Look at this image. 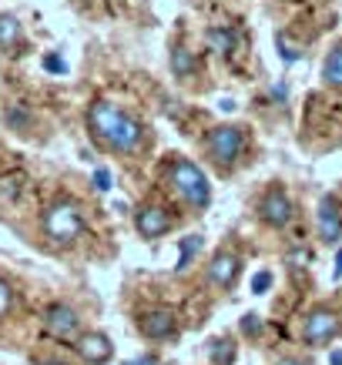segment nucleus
I'll return each instance as SVG.
<instances>
[{
    "mask_svg": "<svg viewBox=\"0 0 342 365\" xmlns=\"http://www.w3.org/2000/svg\"><path fill=\"white\" fill-rule=\"evenodd\" d=\"M171 185H175V191L181 195V201H185L188 208H208L211 201V185L208 178H205V171H201L195 161H188V158H178L175 165H171Z\"/></svg>",
    "mask_w": 342,
    "mask_h": 365,
    "instance_id": "nucleus-1",
    "label": "nucleus"
},
{
    "mask_svg": "<svg viewBox=\"0 0 342 365\" xmlns=\"http://www.w3.org/2000/svg\"><path fill=\"white\" fill-rule=\"evenodd\" d=\"M84 232V211L74 201H54L44 211V235L54 245H71L78 242Z\"/></svg>",
    "mask_w": 342,
    "mask_h": 365,
    "instance_id": "nucleus-2",
    "label": "nucleus"
},
{
    "mask_svg": "<svg viewBox=\"0 0 342 365\" xmlns=\"http://www.w3.org/2000/svg\"><path fill=\"white\" fill-rule=\"evenodd\" d=\"M245 148V131L238 124H221L208 134V155L218 161V165H232L235 158L242 155Z\"/></svg>",
    "mask_w": 342,
    "mask_h": 365,
    "instance_id": "nucleus-3",
    "label": "nucleus"
},
{
    "mask_svg": "<svg viewBox=\"0 0 342 365\" xmlns=\"http://www.w3.org/2000/svg\"><path fill=\"white\" fill-rule=\"evenodd\" d=\"M121 118H124V111L118 108V104H111V101H94L91 111H88V128L98 141L108 144L111 138H114V131H118Z\"/></svg>",
    "mask_w": 342,
    "mask_h": 365,
    "instance_id": "nucleus-4",
    "label": "nucleus"
},
{
    "mask_svg": "<svg viewBox=\"0 0 342 365\" xmlns=\"http://www.w3.org/2000/svg\"><path fill=\"white\" fill-rule=\"evenodd\" d=\"M339 315L329 309H316L309 312V319H306V329H302V339H306V345H326L332 342L336 335H339Z\"/></svg>",
    "mask_w": 342,
    "mask_h": 365,
    "instance_id": "nucleus-5",
    "label": "nucleus"
},
{
    "mask_svg": "<svg viewBox=\"0 0 342 365\" xmlns=\"http://www.w3.org/2000/svg\"><path fill=\"white\" fill-rule=\"evenodd\" d=\"M258 215H262L265 225H272V228H286V225L292 222V198H288L282 188L265 191L262 201H258Z\"/></svg>",
    "mask_w": 342,
    "mask_h": 365,
    "instance_id": "nucleus-6",
    "label": "nucleus"
},
{
    "mask_svg": "<svg viewBox=\"0 0 342 365\" xmlns=\"http://www.w3.org/2000/svg\"><path fill=\"white\" fill-rule=\"evenodd\" d=\"M44 329L54 335V339H74V335L81 332V319L71 305H51V309L44 312Z\"/></svg>",
    "mask_w": 342,
    "mask_h": 365,
    "instance_id": "nucleus-7",
    "label": "nucleus"
},
{
    "mask_svg": "<svg viewBox=\"0 0 342 365\" xmlns=\"http://www.w3.org/2000/svg\"><path fill=\"white\" fill-rule=\"evenodd\" d=\"M319 238L326 245H339L342 238V208L336 195H322L319 201Z\"/></svg>",
    "mask_w": 342,
    "mask_h": 365,
    "instance_id": "nucleus-8",
    "label": "nucleus"
},
{
    "mask_svg": "<svg viewBox=\"0 0 342 365\" xmlns=\"http://www.w3.org/2000/svg\"><path fill=\"white\" fill-rule=\"evenodd\" d=\"M134 225H138V235H141V238H161V235L171 232V215H168L161 205H144V208L138 211Z\"/></svg>",
    "mask_w": 342,
    "mask_h": 365,
    "instance_id": "nucleus-9",
    "label": "nucleus"
},
{
    "mask_svg": "<svg viewBox=\"0 0 342 365\" xmlns=\"http://www.w3.org/2000/svg\"><path fill=\"white\" fill-rule=\"evenodd\" d=\"M78 355L91 365H104V362H111L114 345H111V339L104 332H84L78 339Z\"/></svg>",
    "mask_w": 342,
    "mask_h": 365,
    "instance_id": "nucleus-10",
    "label": "nucleus"
},
{
    "mask_svg": "<svg viewBox=\"0 0 342 365\" xmlns=\"http://www.w3.org/2000/svg\"><path fill=\"white\" fill-rule=\"evenodd\" d=\"M141 138H144L141 121H134V118L124 114L121 124H118V131H114V138L108 141V148L111 151H118V155H134V151L141 148Z\"/></svg>",
    "mask_w": 342,
    "mask_h": 365,
    "instance_id": "nucleus-11",
    "label": "nucleus"
},
{
    "mask_svg": "<svg viewBox=\"0 0 342 365\" xmlns=\"http://www.w3.org/2000/svg\"><path fill=\"white\" fill-rule=\"evenodd\" d=\"M238 255L232 252H218L215 258L208 262V282L215 288H232L235 285V278H238Z\"/></svg>",
    "mask_w": 342,
    "mask_h": 365,
    "instance_id": "nucleus-12",
    "label": "nucleus"
},
{
    "mask_svg": "<svg viewBox=\"0 0 342 365\" xmlns=\"http://www.w3.org/2000/svg\"><path fill=\"white\" fill-rule=\"evenodd\" d=\"M141 332L144 339H151V342H165L175 335V315L168 309H155V312H144L141 315Z\"/></svg>",
    "mask_w": 342,
    "mask_h": 365,
    "instance_id": "nucleus-13",
    "label": "nucleus"
},
{
    "mask_svg": "<svg viewBox=\"0 0 342 365\" xmlns=\"http://www.w3.org/2000/svg\"><path fill=\"white\" fill-rule=\"evenodd\" d=\"M205 44L218 57H228L235 47H238V34H235L232 27H211V31H205Z\"/></svg>",
    "mask_w": 342,
    "mask_h": 365,
    "instance_id": "nucleus-14",
    "label": "nucleus"
},
{
    "mask_svg": "<svg viewBox=\"0 0 342 365\" xmlns=\"http://www.w3.org/2000/svg\"><path fill=\"white\" fill-rule=\"evenodd\" d=\"M322 81L329 84V88L342 91V44H336L326 57V64H322Z\"/></svg>",
    "mask_w": 342,
    "mask_h": 365,
    "instance_id": "nucleus-15",
    "label": "nucleus"
},
{
    "mask_svg": "<svg viewBox=\"0 0 342 365\" xmlns=\"http://www.w3.org/2000/svg\"><path fill=\"white\" fill-rule=\"evenodd\" d=\"M171 71H175V78H191L198 71V61H195V54L185 44H178L171 51Z\"/></svg>",
    "mask_w": 342,
    "mask_h": 365,
    "instance_id": "nucleus-16",
    "label": "nucleus"
},
{
    "mask_svg": "<svg viewBox=\"0 0 342 365\" xmlns=\"http://www.w3.org/2000/svg\"><path fill=\"white\" fill-rule=\"evenodd\" d=\"M21 44V24L11 14H0V47H17Z\"/></svg>",
    "mask_w": 342,
    "mask_h": 365,
    "instance_id": "nucleus-17",
    "label": "nucleus"
},
{
    "mask_svg": "<svg viewBox=\"0 0 342 365\" xmlns=\"http://www.w3.org/2000/svg\"><path fill=\"white\" fill-rule=\"evenodd\" d=\"M201 252V235H188L181 238V248H178V272L191 265V258Z\"/></svg>",
    "mask_w": 342,
    "mask_h": 365,
    "instance_id": "nucleus-18",
    "label": "nucleus"
},
{
    "mask_svg": "<svg viewBox=\"0 0 342 365\" xmlns=\"http://www.w3.org/2000/svg\"><path fill=\"white\" fill-rule=\"evenodd\" d=\"M208 352H211V359H215V365H228L235 355V345L228 342V339H215V342H208Z\"/></svg>",
    "mask_w": 342,
    "mask_h": 365,
    "instance_id": "nucleus-19",
    "label": "nucleus"
},
{
    "mask_svg": "<svg viewBox=\"0 0 342 365\" xmlns=\"http://www.w3.org/2000/svg\"><path fill=\"white\" fill-rule=\"evenodd\" d=\"M276 44H278V57H282L286 64H296V61H298V51L292 44H286V37H282V34L276 37Z\"/></svg>",
    "mask_w": 342,
    "mask_h": 365,
    "instance_id": "nucleus-20",
    "label": "nucleus"
},
{
    "mask_svg": "<svg viewBox=\"0 0 342 365\" xmlns=\"http://www.w3.org/2000/svg\"><path fill=\"white\" fill-rule=\"evenodd\" d=\"M272 288V272H255V278H252V292L255 295H265Z\"/></svg>",
    "mask_w": 342,
    "mask_h": 365,
    "instance_id": "nucleus-21",
    "label": "nucleus"
},
{
    "mask_svg": "<svg viewBox=\"0 0 342 365\" xmlns=\"http://www.w3.org/2000/svg\"><path fill=\"white\" fill-rule=\"evenodd\" d=\"M94 188H98V191H111V188H114V185H111V171H108V168H98V171H94Z\"/></svg>",
    "mask_w": 342,
    "mask_h": 365,
    "instance_id": "nucleus-22",
    "label": "nucleus"
},
{
    "mask_svg": "<svg viewBox=\"0 0 342 365\" xmlns=\"http://www.w3.org/2000/svg\"><path fill=\"white\" fill-rule=\"evenodd\" d=\"M44 67L51 71V74H64V71H67L64 57H57V54H47V57H44Z\"/></svg>",
    "mask_w": 342,
    "mask_h": 365,
    "instance_id": "nucleus-23",
    "label": "nucleus"
},
{
    "mask_svg": "<svg viewBox=\"0 0 342 365\" xmlns=\"http://www.w3.org/2000/svg\"><path fill=\"white\" fill-rule=\"evenodd\" d=\"M11 302H14V295H11V285L0 278V315L4 312H11Z\"/></svg>",
    "mask_w": 342,
    "mask_h": 365,
    "instance_id": "nucleus-24",
    "label": "nucleus"
},
{
    "mask_svg": "<svg viewBox=\"0 0 342 365\" xmlns=\"http://www.w3.org/2000/svg\"><path fill=\"white\" fill-rule=\"evenodd\" d=\"M242 332L245 335H255V332H258V315H252V312L245 315V319H242Z\"/></svg>",
    "mask_w": 342,
    "mask_h": 365,
    "instance_id": "nucleus-25",
    "label": "nucleus"
},
{
    "mask_svg": "<svg viewBox=\"0 0 342 365\" xmlns=\"http://www.w3.org/2000/svg\"><path fill=\"white\" fill-rule=\"evenodd\" d=\"M288 262H292V265H296L298 272H302V268H306V262H309V255H306V252H302V248H298V252H292V255H288Z\"/></svg>",
    "mask_w": 342,
    "mask_h": 365,
    "instance_id": "nucleus-26",
    "label": "nucleus"
},
{
    "mask_svg": "<svg viewBox=\"0 0 342 365\" xmlns=\"http://www.w3.org/2000/svg\"><path fill=\"white\" fill-rule=\"evenodd\" d=\"M7 121H11V124H27V111H21V108H14Z\"/></svg>",
    "mask_w": 342,
    "mask_h": 365,
    "instance_id": "nucleus-27",
    "label": "nucleus"
},
{
    "mask_svg": "<svg viewBox=\"0 0 342 365\" xmlns=\"http://www.w3.org/2000/svg\"><path fill=\"white\" fill-rule=\"evenodd\" d=\"M332 278H336V282H339V278H342V248H339V252H336V272H332Z\"/></svg>",
    "mask_w": 342,
    "mask_h": 365,
    "instance_id": "nucleus-28",
    "label": "nucleus"
},
{
    "mask_svg": "<svg viewBox=\"0 0 342 365\" xmlns=\"http://www.w3.org/2000/svg\"><path fill=\"white\" fill-rule=\"evenodd\" d=\"M329 365H342V349H336V352L329 355Z\"/></svg>",
    "mask_w": 342,
    "mask_h": 365,
    "instance_id": "nucleus-29",
    "label": "nucleus"
},
{
    "mask_svg": "<svg viewBox=\"0 0 342 365\" xmlns=\"http://www.w3.org/2000/svg\"><path fill=\"white\" fill-rule=\"evenodd\" d=\"M272 94H276V98L282 101V98H286V84H276V88H272Z\"/></svg>",
    "mask_w": 342,
    "mask_h": 365,
    "instance_id": "nucleus-30",
    "label": "nucleus"
},
{
    "mask_svg": "<svg viewBox=\"0 0 342 365\" xmlns=\"http://www.w3.org/2000/svg\"><path fill=\"white\" fill-rule=\"evenodd\" d=\"M276 365H309V362H302V359H282V362H276Z\"/></svg>",
    "mask_w": 342,
    "mask_h": 365,
    "instance_id": "nucleus-31",
    "label": "nucleus"
},
{
    "mask_svg": "<svg viewBox=\"0 0 342 365\" xmlns=\"http://www.w3.org/2000/svg\"><path fill=\"white\" fill-rule=\"evenodd\" d=\"M134 365H155V359H138Z\"/></svg>",
    "mask_w": 342,
    "mask_h": 365,
    "instance_id": "nucleus-32",
    "label": "nucleus"
},
{
    "mask_svg": "<svg viewBox=\"0 0 342 365\" xmlns=\"http://www.w3.org/2000/svg\"><path fill=\"white\" fill-rule=\"evenodd\" d=\"M41 365H64V362H54V359H47V362H41Z\"/></svg>",
    "mask_w": 342,
    "mask_h": 365,
    "instance_id": "nucleus-33",
    "label": "nucleus"
}]
</instances>
